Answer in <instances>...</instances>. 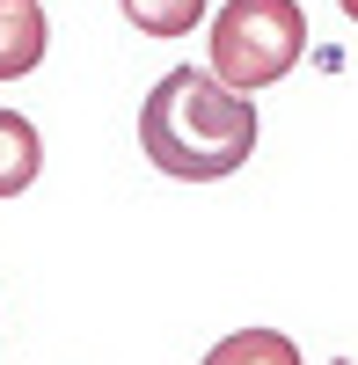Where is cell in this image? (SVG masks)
<instances>
[{
	"instance_id": "6da1fadb",
	"label": "cell",
	"mask_w": 358,
	"mask_h": 365,
	"mask_svg": "<svg viewBox=\"0 0 358 365\" xmlns=\"http://www.w3.org/2000/svg\"><path fill=\"white\" fill-rule=\"evenodd\" d=\"M139 154L175 182H220L256 154V103L213 66H175L139 103Z\"/></svg>"
},
{
	"instance_id": "7a4b0ae2",
	"label": "cell",
	"mask_w": 358,
	"mask_h": 365,
	"mask_svg": "<svg viewBox=\"0 0 358 365\" xmlns=\"http://www.w3.org/2000/svg\"><path fill=\"white\" fill-rule=\"evenodd\" d=\"M205 44H213V73L234 96H263L300 66L307 15H300V0H227Z\"/></svg>"
},
{
	"instance_id": "3957f363",
	"label": "cell",
	"mask_w": 358,
	"mask_h": 365,
	"mask_svg": "<svg viewBox=\"0 0 358 365\" xmlns=\"http://www.w3.org/2000/svg\"><path fill=\"white\" fill-rule=\"evenodd\" d=\"M44 44H51V22L37 0H0V81H22L44 66Z\"/></svg>"
},
{
	"instance_id": "277c9868",
	"label": "cell",
	"mask_w": 358,
	"mask_h": 365,
	"mask_svg": "<svg viewBox=\"0 0 358 365\" xmlns=\"http://www.w3.org/2000/svg\"><path fill=\"white\" fill-rule=\"evenodd\" d=\"M44 175V132L22 110H0V197H22Z\"/></svg>"
},
{
	"instance_id": "5b68a950",
	"label": "cell",
	"mask_w": 358,
	"mask_h": 365,
	"mask_svg": "<svg viewBox=\"0 0 358 365\" xmlns=\"http://www.w3.org/2000/svg\"><path fill=\"white\" fill-rule=\"evenodd\" d=\"M198 365H300V344H292L285 329H234V336H220Z\"/></svg>"
},
{
	"instance_id": "8992f818",
	"label": "cell",
	"mask_w": 358,
	"mask_h": 365,
	"mask_svg": "<svg viewBox=\"0 0 358 365\" xmlns=\"http://www.w3.org/2000/svg\"><path fill=\"white\" fill-rule=\"evenodd\" d=\"M117 8H125V22L139 37H190L213 0H117Z\"/></svg>"
},
{
	"instance_id": "52a82bcc",
	"label": "cell",
	"mask_w": 358,
	"mask_h": 365,
	"mask_svg": "<svg viewBox=\"0 0 358 365\" xmlns=\"http://www.w3.org/2000/svg\"><path fill=\"white\" fill-rule=\"evenodd\" d=\"M337 8H344V22H358V0H337Z\"/></svg>"
},
{
	"instance_id": "ba28073f",
	"label": "cell",
	"mask_w": 358,
	"mask_h": 365,
	"mask_svg": "<svg viewBox=\"0 0 358 365\" xmlns=\"http://www.w3.org/2000/svg\"><path fill=\"white\" fill-rule=\"evenodd\" d=\"M329 365H358V358H329Z\"/></svg>"
}]
</instances>
